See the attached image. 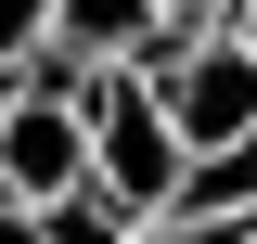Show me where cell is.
<instances>
[{"instance_id":"cell-1","label":"cell","mask_w":257,"mask_h":244,"mask_svg":"<svg viewBox=\"0 0 257 244\" xmlns=\"http://www.w3.org/2000/svg\"><path fill=\"white\" fill-rule=\"evenodd\" d=\"M77 129H90V193L116 218H155L167 193H180V167H193V142L167 129V103L142 90V77H77Z\"/></svg>"},{"instance_id":"cell-2","label":"cell","mask_w":257,"mask_h":244,"mask_svg":"<svg viewBox=\"0 0 257 244\" xmlns=\"http://www.w3.org/2000/svg\"><path fill=\"white\" fill-rule=\"evenodd\" d=\"M155 103H167V129H180L193 154L231 142V129H257V52H244L231 26H206L180 64H167V90H155Z\"/></svg>"},{"instance_id":"cell-3","label":"cell","mask_w":257,"mask_h":244,"mask_svg":"<svg viewBox=\"0 0 257 244\" xmlns=\"http://www.w3.org/2000/svg\"><path fill=\"white\" fill-rule=\"evenodd\" d=\"M142 13H155V0H52L26 64H39V77H103V64L142 39Z\"/></svg>"},{"instance_id":"cell-4","label":"cell","mask_w":257,"mask_h":244,"mask_svg":"<svg viewBox=\"0 0 257 244\" xmlns=\"http://www.w3.org/2000/svg\"><path fill=\"white\" fill-rule=\"evenodd\" d=\"M103 244H244V218H180V206H155V218H116Z\"/></svg>"},{"instance_id":"cell-5","label":"cell","mask_w":257,"mask_h":244,"mask_svg":"<svg viewBox=\"0 0 257 244\" xmlns=\"http://www.w3.org/2000/svg\"><path fill=\"white\" fill-rule=\"evenodd\" d=\"M167 26H231V0H155Z\"/></svg>"},{"instance_id":"cell-6","label":"cell","mask_w":257,"mask_h":244,"mask_svg":"<svg viewBox=\"0 0 257 244\" xmlns=\"http://www.w3.org/2000/svg\"><path fill=\"white\" fill-rule=\"evenodd\" d=\"M231 39H244V52H257V0H231Z\"/></svg>"}]
</instances>
